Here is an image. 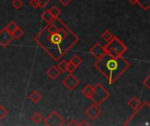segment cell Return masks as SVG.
<instances>
[{
	"label": "cell",
	"mask_w": 150,
	"mask_h": 126,
	"mask_svg": "<svg viewBox=\"0 0 150 126\" xmlns=\"http://www.w3.org/2000/svg\"><path fill=\"white\" fill-rule=\"evenodd\" d=\"M78 40L77 34L59 17L54 18L33 37L35 44L55 61L62 59Z\"/></svg>",
	"instance_id": "obj_1"
},
{
	"label": "cell",
	"mask_w": 150,
	"mask_h": 126,
	"mask_svg": "<svg viewBox=\"0 0 150 126\" xmlns=\"http://www.w3.org/2000/svg\"><path fill=\"white\" fill-rule=\"evenodd\" d=\"M94 66L107 79L109 85H112L130 68V63L122 56L112 57L105 53L98 59Z\"/></svg>",
	"instance_id": "obj_2"
},
{
	"label": "cell",
	"mask_w": 150,
	"mask_h": 126,
	"mask_svg": "<svg viewBox=\"0 0 150 126\" xmlns=\"http://www.w3.org/2000/svg\"><path fill=\"white\" fill-rule=\"evenodd\" d=\"M105 48L106 53L112 57L122 56L127 51V46L116 36H114L110 41L106 43Z\"/></svg>",
	"instance_id": "obj_3"
},
{
	"label": "cell",
	"mask_w": 150,
	"mask_h": 126,
	"mask_svg": "<svg viewBox=\"0 0 150 126\" xmlns=\"http://www.w3.org/2000/svg\"><path fill=\"white\" fill-rule=\"evenodd\" d=\"M110 96L109 91L104 88L100 83H97L93 87V90L89 96V99L92 101L93 103L97 105H101L105 101H106Z\"/></svg>",
	"instance_id": "obj_4"
},
{
	"label": "cell",
	"mask_w": 150,
	"mask_h": 126,
	"mask_svg": "<svg viewBox=\"0 0 150 126\" xmlns=\"http://www.w3.org/2000/svg\"><path fill=\"white\" fill-rule=\"evenodd\" d=\"M43 122L47 126H62L65 124V120L56 111H52Z\"/></svg>",
	"instance_id": "obj_5"
},
{
	"label": "cell",
	"mask_w": 150,
	"mask_h": 126,
	"mask_svg": "<svg viewBox=\"0 0 150 126\" xmlns=\"http://www.w3.org/2000/svg\"><path fill=\"white\" fill-rule=\"evenodd\" d=\"M80 82L79 80L73 75V73H69V75H67L63 81H62V84L69 90V91H72L74 90L78 85H79Z\"/></svg>",
	"instance_id": "obj_6"
},
{
	"label": "cell",
	"mask_w": 150,
	"mask_h": 126,
	"mask_svg": "<svg viewBox=\"0 0 150 126\" xmlns=\"http://www.w3.org/2000/svg\"><path fill=\"white\" fill-rule=\"evenodd\" d=\"M12 33L10 32L5 27L0 30V46L3 47H6L13 40Z\"/></svg>",
	"instance_id": "obj_7"
},
{
	"label": "cell",
	"mask_w": 150,
	"mask_h": 126,
	"mask_svg": "<svg viewBox=\"0 0 150 126\" xmlns=\"http://www.w3.org/2000/svg\"><path fill=\"white\" fill-rule=\"evenodd\" d=\"M101 113H102L101 109L98 107V105H97L95 103L91 104L90 107H88L85 110V115L92 120L98 119L99 118V116L101 115Z\"/></svg>",
	"instance_id": "obj_8"
},
{
	"label": "cell",
	"mask_w": 150,
	"mask_h": 126,
	"mask_svg": "<svg viewBox=\"0 0 150 126\" xmlns=\"http://www.w3.org/2000/svg\"><path fill=\"white\" fill-rule=\"evenodd\" d=\"M90 53L92 56H94L98 60L103 57L106 53V51L104 46H102L100 43H97L90 49Z\"/></svg>",
	"instance_id": "obj_9"
},
{
	"label": "cell",
	"mask_w": 150,
	"mask_h": 126,
	"mask_svg": "<svg viewBox=\"0 0 150 126\" xmlns=\"http://www.w3.org/2000/svg\"><path fill=\"white\" fill-rule=\"evenodd\" d=\"M62 73L59 71V69L55 67V66H52V67H50L48 69H47V75L49 77V79H51V80H56L59 76H60V75H61Z\"/></svg>",
	"instance_id": "obj_10"
},
{
	"label": "cell",
	"mask_w": 150,
	"mask_h": 126,
	"mask_svg": "<svg viewBox=\"0 0 150 126\" xmlns=\"http://www.w3.org/2000/svg\"><path fill=\"white\" fill-rule=\"evenodd\" d=\"M127 104L134 110V111H136L138 110L141 105H142V102L141 100L137 97V96H133L128 102H127Z\"/></svg>",
	"instance_id": "obj_11"
},
{
	"label": "cell",
	"mask_w": 150,
	"mask_h": 126,
	"mask_svg": "<svg viewBox=\"0 0 150 126\" xmlns=\"http://www.w3.org/2000/svg\"><path fill=\"white\" fill-rule=\"evenodd\" d=\"M41 98H42L41 94H40L39 91H37V90H33V91L30 94V96H29V99H30L33 103H39V102L41 100Z\"/></svg>",
	"instance_id": "obj_12"
},
{
	"label": "cell",
	"mask_w": 150,
	"mask_h": 126,
	"mask_svg": "<svg viewBox=\"0 0 150 126\" xmlns=\"http://www.w3.org/2000/svg\"><path fill=\"white\" fill-rule=\"evenodd\" d=\"M41 18H42V20H43L45 23L48 24V23H50L54 18L53 15L50 13L49 10H45V11H43V13L41 14Z\"/></svg>",
	"instance_id": "obj_13"
},
{
	"label": "cell",
	"mask_w": 150,
	"mask_h": 126,
	"mask_svg": "<svg viewBox=\"0 0 150 126\" xmlns=\"http://www.w3.org/2000/svg\"><path fill=\"white\" fill-rule=\"evenodd\" d=\"M56 68L59 69V71H60L61 73H66V72L68 71V61H64V60L61 61L57 64Z\"/></svg>",
	"instance_id": "obj_14"
},
{
	"label": "cell",
	"mask_w": 150,
	"mask_h": 126,
	"mask_svg": "<svg viewBox=\"0 0 150 126\" xmlns=\"http://www.w3.org/2000/svg\"><path fill=\"white\" fill-rule=\"evenodd\" d=\"M31 119L34 124H40L43 120V115L40 112H34L31 117Z\"/></svg>",
	"instance_id": "obj_15"
},
{
	"label": "cell",
	"mask_w": 150,
	"mask_h": 126,
	"mask_svg": "<svg viewBox=\"0 0 150 126\" xmlns=\"http://www.w3.org/2000/svg\"><path fill=\"white\" fill-rule=\"evenodd\" d=\"M137 4H139L143 11H148L150 8V0H137Z\"/></svg>",
	"instance_id": "obj_16"
},
{
	"label": "cell",
	"mask_w": 150,
	"mask_h": 126,
	"mask_svg": "<svg viewBox=\"0 0 150 126\" xmlns=\"http://www.w3.org/2000/svg\"><path fill=\"white\" fill-rule=\"evenodd\" d=\"M114 37V35L112 33V32L111 31H109V30H105L102 34H101V38L107 43L108 41H110L112 38Z\"/></svg>",
	"instance_id": "obj_17"
},
{
	"label": "cell",
	"mask_w": 150,
	"mask_h": 126,
	"mask_svg": "<svg viewBox=\"0 0 150 126\" xmlns=\"http://www.w3.org/2000/svg\"><path fill=\"white\" fill-rule=\"evenodd\" d=\"M92 90H93V86H92L91 84H87V85L82 89V93H83V96H85L87 98H89V96H90V95L91 94Z\"/></svg>",
	"instance_id": "obj_18"
},
{
	"label": "cell",
	"mask_w": 150,
	"mask_h": 126,
	"mask_svg": "<svg viewBox=\"0 0 150 126\" xmlns=\"http://www.w3.org/2000/svg\"><path fill=\"white\" fill-rule=\"evenodd\" d=\"M48 10H49L50 13L53 15L54 18H58V17L61 15V13H62L61 10H60L56 5H53V6H52L51 8H49Z\"/></svg>",
	"instance_id": "obj_19"
},
{
	"label": "cell",
	"mask_w": 150,
	"mask_h": 126,
	"mask_svg": "<svg viewBox=\"0 0 150 126\" xmlns=\"http://www.w3.org/2000/svg\"><path fill=\"white\" fill-rule=\"evenodd\" d=\"M69 61L72 62V63H73L74 65H76V67H79V66L82 64V62H83L82 59H81L77 54H76V55H74L72 58H70Z\"/></svg>",
	"instance_id": "obj_20"
},
{
	"label": "cell",
	"mask_w": 150,
	"mask_h": 126,
	"mask_svg": "<svg viewBox=\"0 0 150 126\" xmlns=\"http://www.w3.org/2000/svg\"><path fill=\"white\" fill-rule=\"evenodd\" d=\"M23 35H24V32H23L22 29H20L19 27H18V28L12 32V36H13V38L16 39H20Z\"/></svg>",
	"instance_id": "obj_21"
},
{
	"label": "cell",
	"mask_w": 150,
	"mask_h": 126,
	"mask_svg": "<svg viewBox=\"0 0 150 126\" xmlns=\"http://www.w3.org/2000/svg\"><path fill=\"white\" fill-rule=\"evenodd\" d=\"M11 5L16 10H19L24 5V1L23 0H12L11 1Z\"/></svg>",
	"instance_id": "obj_22"
},
{
	"label": "cell",
	"mask_w": 150,
	"mask_h": 126,
	"mask_svg": "<svg viewBox=\"0 0 150 126\" xmlns=\"http://www.w3.org/2000/svg\"><path fill=\"white\" fill-rule=\"evenodd\" d=\"M18 27V25H16V23H15V22H13V21L10 22V23L5 26V28H6L10 32H11V33H12V32H14Z\"/></svg>",
	"instance_id": "obj_23"
},
{
	"label": "cell",
	"mask_w": 150,
	"mask_h": 126,
	"mask_svg": "<svg viewBox=\"0 0 150 126\" xmlns=\"http://www.w3.org/2000/svg\"><path fill=\"white\" fill-rule=\"evenodd\" d=\"M77 68V67L76 65H74L72 62L70 61H68V71L67 72H69V73H74L76 71V69Z\"/></svg>",
	"instance_id": "obj_24"
},
{
	"label": "cell",
	"mask_w": 150,
	"mask_h": 126,
	"mask_svg": "<svg viewBox=\"0 0 150 126\" xmlns=\"http://www.w3.org/2000/svg\"><path fill=\"white\" fill-rule=\"evenodd\" d=\"M29 5L32 8H33L34 10L40 8V4H39L38 0H29Z\"/></svg>",
	"instance_id": "obj_25"
},
{
	"label": "cell",
	"mask_w": 150,
	"mask_h": 126,
	"mask_svg": "<svg viewBox=\"0 0 150 126\" xmlns=\"http://www.w3.org/2000/svg\"><path fill=\"white\" fill-rule=\"evenodd\" d=\"M8 114V111L5 108H4L3 106H0V119H3L4 118H5Z\"/></svg>",
	"instance_id": "obj_26"
},
{
	"label": "cell",
	"mask_w": 150,
	"mask_h": 126,
	"mask_svg": "<svg viewBox=\"0 0 150 126\" xmlns=\"http://www.w3.org/2000/svg\"><path fill=\"white\" fill-rule=\"evenodd\" d=\"M40 4V9H44L51 0H38Z\"/></svg>",
	"instance_id": "obj_27"
},
{
	"label": "cell",
	"mask_w": 150,
	"mask_h": 126,
	"mask_svg": "<svg viewBox=\"0 0 150 126\" xmlns=\"http://www.w3.org/2000/svg\"><path fill=\"white\" fill-rule=\"evenodd\" d=\"M142 83H143V85L148 89H150V84H149V75H148L146 78H145V80H143V82H142Z\"/></svg>",
	"instance_id": "obj_28"
},
{
	"label": "cell",
	"mask_w": 150,
	"mask_h": 126,
	"mask_svg": "<svg viewBox=\"0 0 150 126\" xmlns=\"http://www.w3.org/2000/svg\"><path fill=\"white\" fill-rule=\"evenodd\" d=\"M59 2H60L64 7H66V6H68V5L71 3V0H59Z\"/></svg>",
	"instance_id": "obj_29"
},
{
	"label": "cell",
	"mask_w": 150,
	"mask_h": 126,
	"mask_svg": "<svg viewBox=\"0 0 150 126\" xmlns=\"http://www.w3.org/2000/svg\"><path fill=\"white\" fill-rule=\"evenodd\" d=\"M68 125L69 126H79V123H77L76 119H71V120H70V122L68 124Z\"/></svg>",
	"instance_id": "obj_30"
},
{
	"label": "cell",
	"mask_w": 150,
	"mask_h": 126,
	"mask_svg": "<svg viewBox=\"0 0 150 126\" xmlns=\"http://www.w3.org/2000/svg\"><path fill=\"white\" fill-rule=\"evenodd\" d=\"M87 125H91L90 123H88L86 120H83L81 123H79V126H87Z\"/></svg>",
	"instance_id": "obj_31"
},
{
	"label": "cell",
	"mask_w": 150,
	"mask_h": 126,
	"mask_svg": "<svg viewBox=\"0 0 150 126\" xmlns=\"http://www.w3.org/2000/svg\"><path fill=\"white\" fill-rule=\"evenodd\" d=\"M129 1V3L130 4H137V0H128Z\"/></svg>",
	"instance_id": "obj_32"
}]
</instances>
